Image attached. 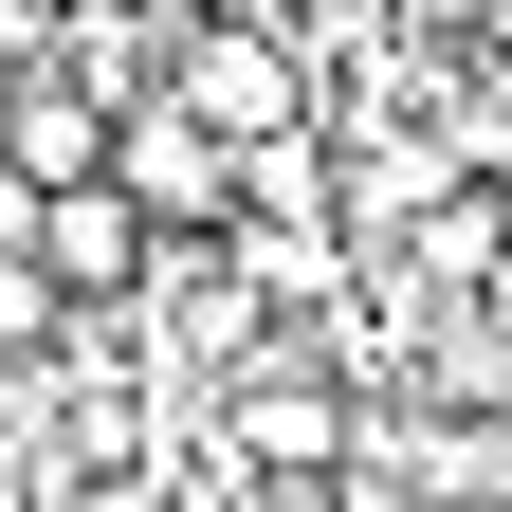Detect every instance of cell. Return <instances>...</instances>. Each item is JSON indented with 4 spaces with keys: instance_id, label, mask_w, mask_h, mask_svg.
<instances>
[{
    "instance_id": "1",
    "label": "cell",
    "mask_w": 512,
    "mask_h": 512,
    "mask_svg": "<svg viewBox=\"0 0 512 512\" xmlns=\"http://www.w3.org/2000/svg\"><path fill=\"white\" fill-rule=\"evenodd\" d=\"M165 92L220 128V147L275 183V165H311V55L275 37V19H238V0H202V19H183V55H165Z\"/></svg>"
},
{
    "instance_id": "2",
    "label": "cell",
    "mask_w": 512,
    "mask_h": 512,
    "mask_svg": "<svg viewBox=\"0 0 512 512\" xmlns=\"http://www.w3.org/2000/svg\"><path fill=\"white\" fill-rule=\"evenodd\" d=\"M110 183L147 202V238H238V202H256V165H238L183 92H128V110H110Z\"/></svg>"
},
{
    "instance_id": "3",
    "label": "cell",
    "mask_w": 512,
    "mask_h": 512,
    "mask_svg": "<svg viewBox=\"0 0 512 512\" xmlns=\"http://www.w3.org/2000/svg\"><path fill=\"white\" fill-rule=\"evenodd\" d=\"M19 256H37V275L74 293V311H128V293H147V256H165V238H147V202H128V183L92 165V183H55V202H37V238H19Z\"/></svg>"
},
{
    "instance_id": "4",
    "label": "cell",
    "mask_w": 512,
    "mask_h": 512,
    "mask_svg": "<svg viewBox=\"0 0 512 512\" xmlns=\"http://www.w3.org/2000/svg\"><path fill=\"white\" fill-rule=\"evenodd\" d=\"M92 165H110V92H74L55 55H19V74H0V183L55 202V183H92Z\"/></svg>"
}]
</instances>
